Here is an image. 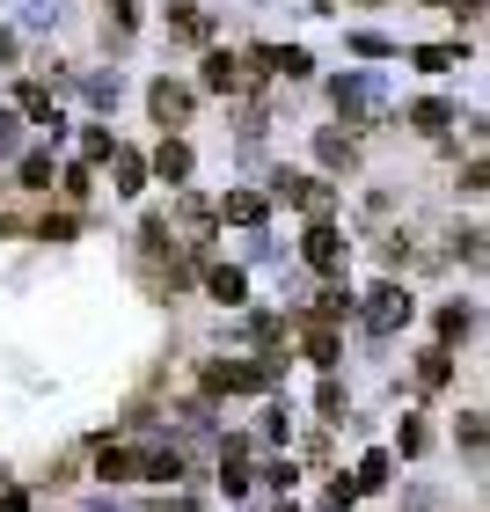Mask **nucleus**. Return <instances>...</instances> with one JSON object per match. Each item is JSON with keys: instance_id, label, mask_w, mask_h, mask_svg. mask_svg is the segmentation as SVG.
Returning <instances> with one entry per match:
<instances>
[{"instance_id": "17", "label": "nucleus", "mask_w": 490, "mask_h": 512, "mask_svg": "<svg viewBox=\"0 0 490 512\" xmlns=\"http://www.w3.org/2000/svg\"><path fill=\"white\" fill-rule=\"evenodd\" d=\"M110 15H118V30H132V22H139V8H132V0H110Z\"/></svg>"}, {"instance_id": "19", "label": "nucleus", "mask_w": 490, "mask_h": 512, "mask_svg": "<svg viewBox=\"0 0 490 512\" xmlns=\"http://www.w3.org/2000/svg\"><path fill=\"white\" fill-rule=\"evenodd\" d=\"M432 8H447V0H432Z\"/></svg>"}, {"instance_id": "15", "label": "nucleus", "mask_w": 490, "mask_h": 512, "mask_svg": "<svg viewBox=\"0 0 490 512\" xmlns=\"http://www.w3.org/2000/svg\"><path fill=\"white\" fill-rule=\"evenodd\" d=\"M395 447H403V454H425V425H417V417H403V432H395Z\"/></svg>"}, {"instance_id": "12", "label": "nucleus", "mask_w": 490, "mask_h": 512, "mask_svg": "<svg viewBox=\"0 0 490 512\" xmlns=\"http://www.w3.org/2000/svg\"><path fill=\"white\" fill-rule=\"evenodd\" d=\"M308 359L315 366H337V330H322V322H315V330H308Z\"/></svg>"}, {"instance_id": "8", "label": "nucleus", "mask_w": 490, "mask_h": 512, "mask_svg": "<svg viewBox=\"0 0 490 512\" xmlns=\"http://www.w3.org/2000/svg\"><path fill=\"white\" fill-rule=\"evenodd\" d=\"M205 293H213V300H227V308H235V300L249 293V278H242L235 264H213V271H205Z\"/></svg>"}, {"instance_id": "6", "label": "nucleus", "mask_w": 490, "mask_h": 512, "mask_svg": "<svg viewBox=\"0 0 490 512\" xmlns=\"http://www.w3.org/2000/svg\"><path fill=\"white\" fill-rule=\"evenodd\" d=\"M205 381L227 388V395H242V388H264V381H271V366H213Z\"/></svg>"}, {"instance_id": "10", "label": "nucleus", "mask_w": 490, "mask_h": 512, "mask_svg": "<svg viewBox=\"0 0 490 512\" xmlns=\"http://www.w3.org/2000/svg\"><path fill=\"white\" fill-rule=\"evenodd\" d=\"M22 110H30V118H37V125H52V132L66 125V118H59V110H52V96H44V88H22Z\"/></svg>"}, {"instance_id": "4", "label": "nucleus", "mask_w": 490, "mask_h": 512, "mask_svg": "<svg viewBox=\"0 0 490 512\" xmlns=\"http://www.w3.org/2000/svg\"><path fill=\"white\" fill-rule=\"evenodd\" d=\"M278 198H293V205H308V213L322 220L330 213V191H322V183H308V176H278Z\"/></svg>"}, {"instance_id": "2", "label": "nucleus", "mask_w": 490, "mask_h": 512, "mask_svg": "<svg viewBox=\"0 0 490 512\" xmlns=\"http://www.w3.org/2000/svg\"><path fill=\"white\" fill-rule=\"evenodd\" d=\"M147 103H154V118H161V125H183V118H191V88H176V81H154V96H147Z\"/></svg>"}, {"instance_id": "18", "label": "nucleus", "mask_w": 490, "mask_h": 512, "mask_svg": "<svg viewBox=\"0 0 490 512\" xmlns=\"http://www.w3.org/2000/svg\"><path fill=\"white\" fill-rule=\"evenodd\" d=\"M454 15H461V22H476V15H483V0H454Z\"/></svg>"}, {"instance_id": "3", "label": "nucleus", "mask_w": 490, "mask_h": 512, "mask_svg": "<svg viewBox=\"0 0 490 512\" xmlns=\"http://www.w3.org/2000/svg\"><path fill=\"white\" fill-rule=\"evenodd\" d=\"M366 322H373V330H395V322H410V293L381 286V293H373V308H366Z\"/></svg>"}, {"instance_id": "7", "label": "nucleus", "mask_w": 490, "mask_h": 512, "mask_svg": "<svg viewBox=\"0 0 490 512\" xmlns=\"http://www.w3.org/2000/svg\"><path fill=\"white\" fill-rule=\"evenodd\" d=\"M154 176H161V183H183V176H191V147H183V139H161Z\"/></svg>"}, {"instance_id": "9", "label": "nucleus", "mask_w": 490, "mask_h": 512, "mask_svg": "<svg viewBox=\"0 0 490 512\" xmlns=\"http://www.w3.org/2000/svg\"><path fill=\"white\" fill-rule=\"evenodd\" d=\"M220 213H227V220H242V227H256V220H264V198H256V191H227V198H220Z\"/></svg>"}, {"instance_id": "13", "label": "nucleus", "mask_w": 490, "mask_h": 512, "mask_svg": "<svg viewBox=\"0 0 490 512\" xmlns=\"http://www.w3.org/2000/svg\"><path fill=\"white\" fill-rule=\"evenodd\" d=\"M447 374H454L447 352H425V359H417V381H425V388H447Z\"/></svg>"}, {"instance_id": "1", "label": "nucleus", "mask_w": 490, "mask_h": 512, "mask_svg": "<svg viewBox=\"0 0 490 512\" xmlns=\"http://www.w3.org/2000/svg\"><path fill=\"white\" fill-rule=\"evenodd\" d=\"M300 256H308L315 271H344V235H337L330 220H315V227H308V242H300Z\"/></svg>"}, {"instance_id": "5", "label": "nucleus", "mask_w": 490, "mask_h": 512, "mask_svg": "<svg viewBox=\"0 0 490 512\" xmlns=\"http://www.w3.org/2000/svg\"><path fill=\"white\" fill-rule=\"evenodd\" d=\"M96 476H103V483H139V454H132V447H103V454H96Z\"/></svg>"}, {"instance_id": "16", "label": "nucleus", "mask_w": 490, "mask_h": 512, "mask_svg": "<svg viewBox=\"0 0 490 512\" xmlns=\"http://www.w3.org/2000/svg\"><path fill=\"white\" fill-rule=\"evenodd\" d=\"M417 125H425V132H447V103H417Z\"/></svg>"}, {"instance_id": "14", "label": "nucleus", "mask_w": 490, "mask_h": 512, "mask_svg": "<svg viewBox=\"0 0 490 512\" xmlns=\"http://www.w3.org/2000/svg\"><path fill=\"white\" fill-rule=\"evenodd\" d=\"M44 183H52V154H30L22 161V191H44Z\"/></svg>"}, {"instance_id": "11", "label": "nucleus", "mask_w": 490, "mask_h": 512, "mask_svg": "<svg viewBox=\"0 0 490 512\" xmlns=\"http://www.w3.org/2000/svg\"><path fill=\"white\" fill-rule=\"evenodd\" d=\"M235 81H242V66L227 59V52H213V59H205V88H235Z\"/></svg>"}]
</instances>
